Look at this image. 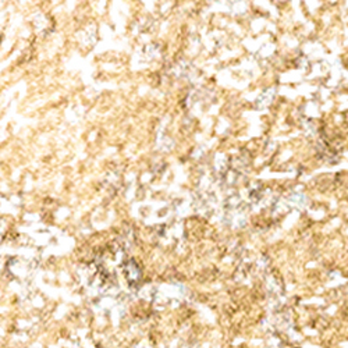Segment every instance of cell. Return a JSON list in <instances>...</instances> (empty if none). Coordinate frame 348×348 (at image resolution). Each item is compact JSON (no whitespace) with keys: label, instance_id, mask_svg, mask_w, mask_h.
<instances>
[{"label":"cell","instance_id":"6da1fadb","mask_svg":"<svg viewBox=\"0 0 348 348\" xmlns=\"http://www.w3.org/2000/svg\"><path fill=\"white\" fill-rule=\"evenodd\" d=\"M124 276L129 286H137L141 281V270H139V266L135 264L134 260H128L125 264Z\"/></svg>","mask_w":348,"mask_h":348}]
</instances>
